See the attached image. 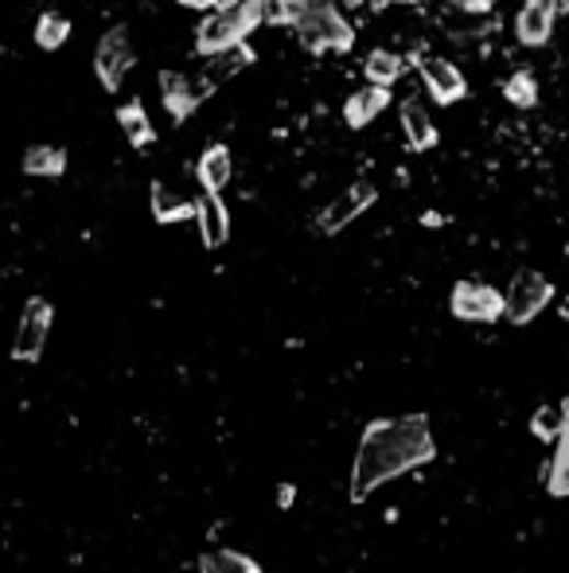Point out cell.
<instances>
[{
  "label": "cell",
  "mask_w": 569,
  "mask_h": 573,
  "mask_svg": "<svg viewBox=\"0 0 569 573\" xmlns=\"http://www.w3.org/2000/svg\"><path fill=\"white\" fill-rule=\"evenodd\" d=\"M531 434L543 437V441H558L561 434V406H538L531 417Z\"/></svg>",
  "instance_id": "26"
},
{
  "label": "cell",
  "mask_w": 569,
  "mask_h": 573,
  "mask_svg": "<svg viewBox=\"0 0 569 573\" xmlns=\"http://www.w3.org/2000/svg\"><path fill=\"white\" fill-rule=\"evenodd\" d=\"M195 176H200L203 195H223L230 188V176H235V157H230L227 145H207L203 148L200 165H195Z\"/></svg>",
  "instance_id": "14"
},
{
  "label": "cell",
  "mask_w": 569,
  "mask_h": 573,
  "mask_svg": "<svg viewBox=\"0 0 569 573\" xmlns=\"http://www.w3.org/2000/svg\"><path fill=\"white\" fill-rule=\"evenodd\" d=\"M460 9L473 12V16H488V12L496 9V0H460Z\"/></svg>",
  "instance_id": "27"
},
{
  "label": "cell",
  "mask_w": 569,
  "mask_h": 573,
  "mask_svg": "<svg viewBox=\"0 0 569 573\" xmlns=\"http://www.w3.org/2000/svg\"><path fill=\"white\" fill-rule=\"evenodd\" d=\"M448 313L465 324H496L503 321V293L483 281H456L448 293Z\"/></svg>",
  "instance_id": "7"
},
{
  "label": "cell",
  "mask_w": 569,
  "mask_h": 573,
  "mask_svg": "<svg viewBox=\"0 0 569 573\" xmlns=\"http://www.w3.org/2000/svg\"><path fill=\"white\" fill-rule=\"evenodd\" d=\"M437 461V441H433L430 417L406 414V417H375L367 422L355 445V461H351V484L348 499L355 507L367 504L371 495L390 480L418 472Z\"/></svg>",
  "instance_id": "1"
},
{
  "label": "cell",
  "mask_w": 569,
  "mask_h": 573,
  "mask_svg": "<svg viewBox=\"0 0 569 573\" xmlns=\"http://www.w3.org/2000/svg\"><path fill=\"white\" fill-rule=\"evenodd\" d=\"M200 573H262V565L242 550H210L200 558Z\"/></svg>",
  "instance_id": "21"
},
{
  "label": "cell",
  "mask_w": 569,
  "mask_h": 573,
  "mask_svg": "<svg viewBox=\"0 0 569 573\" xmlns=\"http://www.w3.org/2000/svg\"><path fill=\"white\" fill-rule=\"evenodd\" d=\"M210 94H215V82L207 75L195 79V75H184V70H160V102H164L168 117L175 125H184Z\"/></svg>",
  "instance_id": "4"
},
{
  "label": "cell",
  "mask_w": 569,
  "mask_h": 573,
  "mask_svg": "<svg viewBox=\"0 0 569 573\" xmlns=\"http://www.w3.org/2000/svg\"><path fill=\"white\" fill-rule=\"evenodd\" d=\"M558 16V0H523V9L515 16V40L526 52H538L554 40Z\"/></svg>",
  "instance_id": "11"
},
{
  "label": "cell",
  "mask_w": 569,
  "mask_h": 573,
  "mask_svg": "<svg viewBox=\"0 0 569 573\" xmlns=\"http://www.w3.org/2000/svg\"><path fill=\"white\" fill-rule=\"evenodd\" d=\"M566 254H569V243H566Z\"/></svg>",
  "instance_id": "35"
},
{
  "label": "cell",
  "mask_w": 569,
  "mask_h": 573,
  "mask_svg": "<svg viewBox=\"0 0 569 573\" xmlns=\"http://www.w3.org/2000/svg\"><path fill=\"white\" fill-rule=\"evenodd\" d=\"M219 9H235V4H242V0H215Z\"/></svg>",
  "instance_id": "32"
},
{
  "label": "cell",
  "mask_w": 569,
  "mask_h": 573,
  "mask_svg": "<svg viewBox=\"0 0 569 573\" xmlns=\"http://www.w3.org/2000/svg\"><path fill=\"white\" fill-rule=\"evenodd\" d=\"M378 200V188L371 180H355L343 195H335L332 203H328L325 211H320V218H316V231L320 235H340L343 226L355 223V218L363 215V211H371Z\"/></svg>",
  "instance_id": "9"
},
{
  "label": "cell",
  "mask_w": 569,
  "mask_h": 573,
  "mask_svg": "<svg viewBox=\"0 0 569 573\" xmlns=\"http://www.w3.org/2000/svg\"><path fill=\"white\" fill-rule=\"evenodd\" d=\"M254 27H258L254 0H242L235 9H215L200 20V27H195V52H200L203 59H215V55L246 44Z\"/></svg>",
  "instance_id": "3"
},
{
  "label": "cell",
  "mask_w": 569,
  "mask_h": 573,
  "mask_svg": "<svg viewBox=\"0 0 569 573\" xmlns=\"http://www.w3.org/2000/svg\"><path fill=\"white\" fill-rule=\"evenodd\" d=\"M254 16H258V27H285L293 24L297 9H293L289 0H254Z\"/></svg>",
  "instance_id": "25"
},
{
  "label": "cell",
  "mask_w": 569,
  "mask_h": 573,
  "mask_svg": "<svg viewBox=\"0 0 569 573\" xmlns=\"http://www.w3.org/2000/svg\"><path fill=\"white\" fill-rule=\"evenodd\" d=\"M289 4H293V9H312V4H320V0H289Z\"/></svg>",
  "instance_id": "30"
},
{
  "label": "cell",
  "mask_w": 569,
  "mask_h": 573,
  "mask_svg": "<svg viewBox=\"0 0 569 573\" xmlns=\"http://www.w3.org/2000/svg\"><path fill=\"white\" fill-rule=\"evenodd\" d=\"M343 4H348V9H360V4H367V0H343Z\"/></svg>",
  "instance_id": "33"
},
{
  "label": "cell",
  "mask_w": 569,
  "mask_h": 573,
  "mask_svg": "<svg viewBox=\"0 0 569 573\" xmlns=\"http://www.w3.org/2000/svg\"><path fill=\"white\" fill-rule=\"evenodd\" d=\"M546 492L554 499H566L569 495V398L561 402V434L554 441L550 464H546Z\"/></svg>",
  "instance_id": "16"
},
{
  "label": "cell",
  "mask_w": 569,
  "mask_h": 573,
  "mask_svg": "<svg viewBox=\"0 0 569 573\" xmlns=\"http://www.w3.org/2000/svg\"><path fill=\"white\" fill-rule=\"evenodd\" d=\"M558 12H569V0H558Z\"/></svg>",
  "instance_id": "34"
},
{
  "label": "cell",
  "mask_w": 569,
  "mask_h": 573,
  "mask_svg": "<svg viewBox=\"0 0 569 573\" xmlns=\"http://www.w3.org/2000/svg\"><path fill=\"white\" fill-rule=\"evenodd\" d=\"M558 313H561V321H569V296H566V301L558 304Z\"/></svg>",
  "instance_id": "31"
},
{
  "label": "cell",
  "mask_w": 569,
  "mask_h": 573,
  "mask_svg": "<svg viewBox=\"0 0 569 573\" xmlns=\"http://www.w3.org/2000/svg\"><path fill=\"white\" fill-rule=\"evenodd\" d=\"M406 70H410V63H406V55L398 52H386V47H375V52L367 55V63H363V75H367V87H383L390 90L395 82L406 79Z\"/></svg>",
  "instance_id": "17"
},
{
  "label": "cell",
  "mask_w": 569,
  "mask_h": 573,
  "mask_svg": "<svg viewBox=\"0 0 569 573\" xmlns=\"http://www.w3.org/2000/svg\"><path fill=\"white\" fill-rule=\"evenodd\" d=\"M293 32H297L300 47L312 55H343L355 47V27L348 24L332 0H320L312 9H300L293 16Z\"/></svg>",
  "instance_id": "2"
},
{
  "label": "cell",
  "mask_w": 569,
  "mask_h": 573,
  "mask_svg": "<svg viewBox=\"0 0 569 573\" xmlns=\"http://www.w3.org/2000/svg\"><path fill=\"white\" fill-rule=\"evenodd\" d=\"M386 105H390V90L383 87H360L355 94L343 102V122L351 125V130H367L375 117H383Z\"/></svg>",
  "instance_id": "15"
},
{
  "label": "cell",
  "mask_w": 569,
  "mask_h": 573,
  "mask_svg": "<svg viewBox=\"0 0 569 573\" xmlns=\"http://www.w3.org/2000/svg\"><path fill=\"white\" fill-rule=\"evenodd\" d=\"M418 75H421V87L425 94L433 98L437 105H456L468 98V79L460 75L453 59H441V55H425L418 63Z\"/></svg>",
  "instance_id": "10"
},
{
  "label": "cell",
  "mask_w": 569,
  "mask_h": 573,
  "mask_svg": "<svg viewBox=\"0 0 569 573\" xmlns=\"http://www.w3.org/2000/svg\"><path fill=\"white\" fill-rule=\"evenodd\" d=\"M137 67V52H133V40H129V27L117 24L98 40V52H94V75L105 90H122L125 75Z\"/></svg>",
  "instance_id": "6"
},
{
  "label": "cell",
  "mask_w": 569,
  "mask_h": 573,
  "mask_svg": "<svg viewBox=\"0 0 569 573\" xmlns=\"http://www.w3.org/2000/svg\"><path fill=\"white\" fill-rule=\"evenodd\" d=\"M24 172L35 180H59L67 172V153L55 145H32L24 153Z\"/></svg>",
  "instance_id": "20"
},
{
  "label": "cell",
  "mask_w": 569,
  "mask_h": 573,
  "mask_svg": "<svg viewBox=\"0 0 569 573\" xmlns=\"http://www.w3.org/2000/svg\"><path fill=\"white\" fill-rule=\"evenodd\" d=\"M254 63V47L250 44H238V47H230V52H223V55H215L210 59V70H207V79L219 87L223 79H235L238 70H246Z\"/></svg>",
  "instance_id": "22"
},
{
  "label": "cell",
  "mask_w": 569,
  "mask_h": 573,
  "mask_svg": "<svg viewBox=\"0 0 569 573\" xmlns=\"http://www.w3.org/2000/svg\"><path fill=\"white\" fill-rule=\"evenodd\" d=\"M398 122H402L406 145H410L413 153H430V148H437L441 130H437V122L430 117V110H425L418 98H402V105H398Z\"/></svg>",
  "instance_id": "12"
},
{
  "label": "cell",
  "mask_w": 569,
  "mask_h": 573,
  "mask_svg": "<svg viewBox=\"0 0 569 573\" xmlns=\"http://www.w3.org/2000/svg\"><path fill=\"white\" fill-rule=\"evenodd\" d=\"M503 98H508L515 110H535L538 105V79L535 70H515L508 82H503Z\"/></svg>",
  "instance_id": "23"
},
{
  "label": "cell",
  "mask_w": 569,
  "mask_h": 573,
  "mask_svg": "<svg viewBox=\"0 0 569 573\" xmlns=\"http://www.w3.org/2000/svg\"><path fill=\"white\" fill-rule=\"evenodd\" d=\"M277 499H281V507H289V499H293V487H289V484H281Z\"/></svg>",
  "instance_id": "29"
},
{
  "label": "cell",
  "mask_w": 569,
  "mask_h": 573,
  "mask_svg": "<svg viewBox=\"0 0 569 573\" xmlns=\"http://www.w3.org/2000/svg\"><path fill=\"white\" fill-rule=\"evenodd\" d=\"M52 304L44 296H32L24 304V316H20V328H16V339H12V359L20 363H39L47 348V336H52Z\"/></svg>",
  "instance_id": "8"
},
{
  "label": "cell",
  "mask_w": 569,
  "mask_h": 573,
  "mask_svg": "<svg viewBox=\"0 0 569 573\" xmlns=\"http://www.w3.org/2000/svg\"><path fill=\"white\" fill-rule=\"evenodd\" d=\"M117 125H122L125 141H129L133 148H149L152 141H157V125H152V117L145 113V105H140L137 98L117 110Z\"/></svg>",
  "instance_id": "19"
},
{
  "label": "cell",
  "mask_w": 569,
  "mask_h": 573,
  "mask_svg": "<svg viewBox=\"0 0 569 573\" xmlns=\"http://www.w3.org/2000/svg\"><path fill=\"white\" fill-rule=\"evenodd\" d=\"M67 40H70V20L59 16V12H44L39 24H35V44L44 47V52H59Z\"/></svg>",
  "instance_id": "24"
},
{
  "label": "cell",
  "mask_w": 569,
  "mask_h": 573,
  "mask_svg": "<svg viewBox=\"0 0 569 573\" xmlns=\"http://www.w3.org/2000/svg\"><path fill=\"white\" fill-rule=\"evenodd\" d=\"M554 301V285L543 278L538 270H519L515 278H511L508 293H503V316H508L511 324H531L538 313H543L546 304Z\"/></svg>",
  "instance_id": "5"
},
{
  "label": "cell",
  "mask_w": 569,
  "mask_h": 573,
  "mask_svg": "<svg viewBox=\"0 0 569 573\" xmlns=\"http://www.w3.org/2000/svg\"><path fill=\"white\" fill-rule=\"evenodd\" d=\"M195 223H200V243L207 250H219L230 238V211L223 195H200L195 200Z\"/></svg>",
  "instance_id": "13"
},
{
  "label": "cell",
  "mask_w": 569,
  "mask_h": 573,
  "mask_svg": "<svg viewBox=\"0 0 569 573\" xmlns=\"http://www.w3.org/2000/svg\"><path fill=\"white\" fill-rule=\"evenodd\" d=\"M180 9H192V12H215L219 4L215 0H180Z\"/></svg>",
  "instance_id": "28"
},
{
  "label": "cell",
  "mask_w": 569,
  "mask_h": 573,
  "mask_svg": "<svg viewBox=\"0 0 569 573\" xmlns=\"http://www.w3.org/2000/svg\"><path fill=\"white\" fill-rule=\"evenodd\" d=\"M152 218L157 223H187V218H195V200H187L175 188H168L164 180H157L152 183Z\"/></svg>",
  "instance_id": "18"
}]
</instances>
